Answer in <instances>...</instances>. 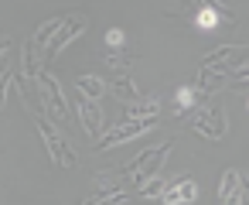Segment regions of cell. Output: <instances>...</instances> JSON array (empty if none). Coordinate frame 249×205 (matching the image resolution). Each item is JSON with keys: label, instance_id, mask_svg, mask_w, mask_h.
I'll return each instance as SVG.
<instances>
[{"label": "cell", "instance_id": "obj_1", "mask_svg": "<svg viewBox=\"0 0 249 205\" xmlns=\"http://www.w3.org/2000/svg\"><path fill=\"white\" fill-rule=\"evenodd\" d=\"M167 157H171V140H167V144H157V147H147V150H140L130 164H123L126 174H130V181H133V191H140L147 181L160 178V168H164Z\"/></svg>", "mask_w": 249, "mask_h": 205}, {"label": "cell", "instance_id": "obj_2", "mask_svg": "<svg viewBox=\"0 0 249 205\" xmlns=\"http://www.w3.org/2000/svg\"><path fill=\"white\" fill-rule=\"evenodd\" d=\"M188 123L205 137V140H222L229 133V116H225V106L222 103H201L198 110L188 113Z\"/></svg>", "mask_w": 249, "mask_h": 205}, {"label": "cell", "instance_id": "obj_3", "mask_svg": "<svg viewBox=\"0 0 249 205\" xmlns=\"http://www.w3.org/2000/svg\"><path fill=\"white\" fill-rule=\"evenodd\" d=\"M38 89H41V99H45L48 116H52L55 123H69V120H72V113H69V99H65V93H62V86H58V79H55L52 72H41V75H38Z\"/></svg>", "mask_w": 249, "mask_h": 205}, {"label": "cell", "instance_id": "obj_4", "mask_svg": "<svg viewBox=\"0 0 249 205\" xmlns=\"http://www.w3.org/2000/svg\"><path fill=\"white\" fill-rule=\"evenodd\" d=\"M35 127H38V133H41V140H45V147H48V154L58 168H79V154L65 144V137L48 120H35Z\"/></svg>", "mask_w": 249, "mask_h": 205}, {"label": "cell", "instance_id": "obj_5", "mask_svg": "<svg viewBox=\"0 0 249 205\" xmlns=\"http://www.w3.org/2000/svg\"><path fill=\"white\" fill-rule=\"evenodd\" d=\"M154 127H157V116H154V120H123V123H116L113 130H106L96 147L103 150V147H116V144H126V140H137V137L150 133Z\"/></svg>", "mask_w": 249, "mask_h": 205}, {"label": "cell", "instance_id": "obj_6", "mask_svg": "<svg viewBox=\"0 0 249 205\" xmlns=\"http://www.w3.org/2000/svg\"><path fill=\"white\" fill-rule=\"evenodd\" d=\"M75 110H79V120H82L86 133L99 144V140H103V106H99L96 99H89V96L75 93Z\"/></svg>", "mask_w": 249, "mask_h": 205}, {"label": "cell", "instance_id": "obj_7", "mask_svg": "<svg viewBox=\"0 0 249 205\" xmlns=\"http://www.w3.org/2000/svg\"><path fill=\"white\" fill-rule=\"evenodd\" d=\"M86 24H89V21H86V14H72V18H65L62 31L52 38V45H48V52H45V62H52V58H55L69 41H79V38H82V31H86Z\"/></svg>", "mask_w": 249, "mask_h": 205}, {"label": "cell", "instance_id": "obj_8", "mask_svg": "<svg viewBox=\"0 0 249 205\" xmlns=\"http://www.w3.org/2000/svg\"><path fill=\"white\" fill-rule=\"evenodd\" d=\"M195 198H198V181L195 178H174V181H167V191L160 195L164 205H188Z\"/></svg>", "mask_w": 249, "mask_h": 205}, {"label": "cell", "instance_id": "obj_9", "mask_svg": "<svg viewBox=\"0 0 249 205\" xmlns=\"http://www.w3.org/2000/svg\"><path fill=\"white\" fill-rule=\"evenodd\" d=\"M239 178H242L239 171H225V174H222V185H218V205H246Z\"/></svg>", "mask_w": 249, "mask_h": 205}, {"label": "cell", "instance_id": "obj_10", "mask_svg": "<svg viewBox=\"0 0 249 205\" xmlns=\"http://www.w3.org/2000/svg\"><path fill=\"white\" fill-rule=\"evenodd\" d=\"M109 89H113V96H116L123 106H133V103H140V96H137V86H133L130 72H126V75H116V79L109 82Z\"/></svg>", "mask_w": 249, "mask_h": 205}, {"label": "cell", "instance_id": "obj_11", "mask_svg": "<svg viewBox=\"0 0 249 205\" xmlns=\"http://www.w3.org/2000/svg\"><path fill=\"white\" fill-rule=\"evenodd\" d=\"M225 72L222 69H201V75H198V93L201 96H212V93H218V89H225Z\"/></svg>", "mask_w": 249, "mask_h": 205}, {"label": "cell", "instance_id": "obj_12", "mask_svg": "<svg viewBox=\"0 0 249 205\" xmlns=\"http://www.w3.org/2000/svg\"><path fill=\"white\" fill-rule=\"evenodd\" d=\"M157 110H160V103H157V99H140V103L126 106L123 120H154V116H157Z\"/></svg>", "mask_w": 249, "mask_h": 205}, {"label": "cell", "instance_id": "obj_13", "mask_svg": "<svg viewBox=\"0 0 249 205\" xmlns=\"http://www.w3.org/2000/svg\"><path fill=\"white\" fill-rule=\"evenodd\" d=\"M75 86H79V93H82V96H89V99H96V103L103 99V89H109L99 75H82Z\"/></svg>", "mask_w": 249, "mask_h": 205}, {"label": "cell", "instance_id": "obj_14", "mask_svg": "<svg viewBox=\"0 0 249 205\" xmlns=\"http://www.w3.org/2000/svg\"><path fill=\"white\" fill-rule=\"evenodd\" d=\"M164 191H167V181H164V174H160V178L147 181V185H143V188H140L137 195H140V198H160Z\"/></svg>", "mask_w": 249, "mask_h": 205}, {"label": "cell", "instance_id": "obj_15", "mask_svg": "<svg viewBox=\"0 0 249 205\" xmlns=\"http://www.w3.org/2000/svg\"><path fill=\"white\" fill-rule=\"evenodd\" d=\"M130 62H133V58H130L126 52H113V55H109V65H113V72H116V75H126Z\"/></svg>", "mask_w": 249, "mask_h": 205}, {"label": "cell", "instance_id": "obj_16", "mask_svg": "<svg viewBox=\"0 0 249 205\" xmlns=\"http://www.w3.org/2000/svg\"><path fill=\"white\" fill-rule=\"evenodd\" d=\"M229 75H232V79H239V82H249V62H246V65H239V69H232Z\"/></svg>", "mask_w": 249, "mask_h": 205}, {"label": "cell", "instance_id": "obj_17", "mask_svg": "<svg viewBox=\"0 0 249 205\" xmlns=\"http://www.w3.org/2000/svg\"><path fill=\"white\" fill-rule=\"evenodd\" d=\"M106 38H109V45H113V48H120V45H123V31H120V28H113Z\"/></svg>", "mask_w": 249, "mask_h": 205}, {"label": "cell", "instance_id": "obj_18", "mask_svg": "<svg viewBox=\"0 0 249 205\" xmlns=\"http://www.w3.org/2000/svg\"><path fill=\"white\" fill-rule=\"evenodd\" d=\"M239 185H242V198H246V205H249V178L242 174V178H239Z\"/></svg>", "mask_w": 249, "mask_h": 205}]
</instances>
